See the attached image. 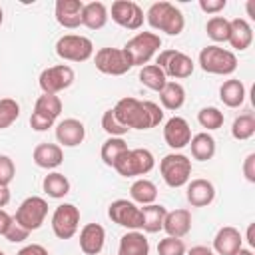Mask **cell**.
<instances>
[{"label":"cell","mask_w":255,"mask_h":255,"mask_svg":"<svg viewBox=\"0 0 255 255\" xmlns=\"http://www.w3.org/2000/svg\"><path fill=\"white\" fill-rule=\"evenodd\" d=\"M159 102H161V108H165L169 112L179 110L185 104V88L179 82L167 80V84L159 92Z\"/></svg>","instance_id":"27"},{"label":"cell","mask_w":255,"mask_h":255,"mask_svg":"<svg viewBox=\"0 0 255 255\" xmlns=\"http://www.w3.org/2000/svg\"><path fill=\"white\" fill-rule=\"evenodd\" d=\"M155 167V157L149 149L145 147H135V149H128L116 163L114 169L118 171V175L122 177H137V175H145Z\"/></svg>","instance_id":"4"},{"label":"cell","mask_w":255,"mask_h":255,"mask_svg":"<svg viewBox=\"0 0 255 255\" xmlns=\"http://www.w3.org/2000/svg\"><path fill=\"white\" fill-rule=\"evenodd\" d=\"M10 199H12L10 189H8V187H4V185H0V209H4V207L10 203Z\"/></svg>","instance_id":"49"},{"label":"cell","mask_w":255,"mask_h":255,"mask_svg":"<svg viewBox=\"0 0 255 255\" xmlns=\"http://www.w3.org/2000/svg\"><path fill=\"white\" fill-rule=\"evenodd\" d=\"M118 255H149V241L141 231H128L120 237Z\"/></svg>","instance_id":"24"},{"label":"cell","mask_w":255,"mask_h":255,"mask_svg":"<svg viewBox=\"0 0 255 255\" xmlns=\"http://www.w3.org/2000/svg\"><path fill=\"white\" fill-rule=\"evenodd\" d=\"M129 195H131V201L137 203V205L155 203V199H157V185H155L151 179L139 177V179H135V181L131 183Z\"/></svg>","instance_id":"30"},{"label":"cell","mask_w":255,"mask_h":255,"mask_svg":"<svg viewBox=\"0 0 255 255\" xmlns=\"http://www.w3.org/2000/svg\"><path fill=\"white\" fill-rule=\"evenodd\" d=\"M159 48H161V38L155 32H137L124 46L133 66H145L155 54H159Z\"/></svg>","instance_id":"5"},{"label":"cell","mask_w":255,"mask_h":255,"mask_svg":"<svg viewBox=\"0 0 255 255\" xmlns=\"http://www.w3.org/2000/svg\"><path fill=\"white\" fill-rule=\"evenodd\" d=\"M42 189H44V193H46L48 197H52V199H62V197H66V195L70 193V179H68L64 173H60V171H52V173H48V175L44 177Z\"/></svg>","instance_id":"31"},{"label":"cell","mask_w":255,"mask_h":255,"mask_svg":"<svg viewBox=\"0 0 255 255\" xmlns=\"http://www.w3.org/2000/svg\"><path fill=\"white\" fill-rule=\"evenodd\" d=\"M163 139L175 151L187 147L189 145V139H191V128H189L187 120L181 118V116L169 118L165 122V126H163Z\"/></svg>","instance_id":"15"},{"label":"cell","mask_w":255,"mask_h":255,"mask_svg":"<svg viewBox=\"0 0 255 255\" xmlns=\"http://www.w3.org/2000/svg\"><path fill=\"white\" fill-rule=\"evenodd\" d=\"M185 243L181 237H163L157 243V255H185Z\"/></svg>","instance_id":"40"},{"label":"cell","mask_w":255,"mask_h":255,"mask_svg":"<svg viewBox=\"0 0 255 255\" xmlns=\"http://www.w3.org/2000/svg\"><path fill=\"white\" fill-rule=\"evenodd\" d=\"M145 20L147 24L157 30V32H165L167 36H179L185 28V18L183 12L173 6L171 2H153L147 12H145Z\"/></svg>","instance_id":"2"},{"label":"cell","mask_w":255,"mask_h":255,"mask_svg":"<svg viewBox=\"0 0 255 255\" xmlns=\"http://www.w3.org/2000/svg\"><path fill=\"white\" fill-rule=\"evenodd\" d=\"M199 68L213 76H231L237 70V56L231 50L209 44L199 52Z\"/></svg>","instance_id":"3"},{"label":"cell","mask_w":255,"mask_h":255,"mask_svg":"<svg viewBox=\"0 0 255 255\" xmlns=\"http://www.w3.org/2000/svg\"><path fill=\"white\" fill-rule=\"evenodd\" d=\"M253 229H255V223H249V227H247V243H249V247H255V235H253Z\"/></svg>","instance_id":"50"},{"label":"cell","mask_w":255,"mask_h":255,"mask_svg":"<svg viewBox=\"0 0 255 255\" xmlns=\"http://www.w3.org/2000/svg\"><path fill=\"white\" fill-rule=\"evenodd\" d=\"M185 197L191 203V207H207L215 199V187L209 179H203V177L189 179Z\"/></svg>","instance_id":"19"},{"label":"cell","mask_w":255,"mask_h":255,"mask_svg":"<svg viewBox=\"0 0 255 255\" xmlns=\"http://www.w3.org/2000/svg\"><path fill=\"white\" fill-rule=\"evenodd\" d=\"M205 32L215 42V46L221 42H227L229 40V20L223 16H211L205 24Z\"/></svg>","instance_id":"36"},{"label":"cell","mask_w":255,"mask_h":255,"mask_svg":"<svg viewBox=\"0 0 255 255\" xmlns=\"http://www.w3.org/2000/svg\"><path fill=\"white\" fill-rule=\"evenodd\" d=\"M159 173L169 187H183L191 179V159L183 153H167L159 161Z\"/></svg>","instance_id":"6"},{"label":"cell","mask_w":255,"mask_h":255,"mask_svg":"<svg viewBox=\"0 0 255 255\" xmlns=\"http://www.w3.org/2000/svg\"><path fill=\"white\" fill-rule=\"evenodd\" d=\"M86 137V128L80 120L76 118H66L62 122H58L56 126V139L60 143V147H76L84 141Z\"/></svg>","instance_id":"17"},{"label":"cell","mask_w":255,"mask_h":255,"mask_svg":"<svg viewBox=\"0 0 255 255\" xmlns=\"http://www.w3.org/2000/svg\"><path fill=\"white\" fill-rule=\"evenodd\" d=\"M116 118L128 129H151L163 122V108L151 100H137L131 96L120 98L112 108Z\"/></svg>","instance_id":"1"},{"label":"cell","mask_w":255,"mask_h":255,"mask_svg":"<svg viewBox=\"0 0 255 255\" xmlns=\"http://www.w3.org/2000/svg\"><path fill=\"white\" fill-rule=\"evenodd\" d=\"M155 66H159L165 74V78H173L175 80H183V78H189L193 74V60L183 54L181 50H159L157 58H155Z\"/></svg>","instance_id":"8"},{"label":"cell","mask_w":255,"mask_h":255,"mask_svg":"<svg viewBox=\"0 0 255 255\" xmlns=\"http://www.w3.org/2000/svg\"><path fill=\"white\" fill-rule=\"evenodd\" d=\"M139 82H141L145 88L153 90V92H161V88L167 84V78H165V74H163V70H161L159 66H155V64H145V66H141V70H139Z\"/></svg>","instance_id":"33"},{"label":"cell","mask_w":255,"mask_h":255,"mask_svg":"<svg viewBox=\"0 0 255 255\" xmlns=\"http://www.w3.org/2000/svg\"><path fill=\"white\" fill-rule=\"evenodd\" d=\"M12 223H14V217H12L6 209H0V235H4V233L10 229Z\"/></svg>","instance_id":"47"},{"label":"cell","mask_w":255,"mask_h":255,"mask_svg":"<svg viewBox=\"0 0 255 255\" xmlns=\"http://www.w3.org/2000/svg\"><path fill=\"white\" fill-rule=\"evenodd\" d=\"M46 215H48V201L40 195H30L18 205L14 221L32 233L42 227V223L46 221Z\"/></svg>","instance_id":"9"},{"label":"cell","mask_w":255,"mask_h":255,"mask_svg":"<svg viewBox=\"0 0 255 255\" xmlns=\"http://www.w3.org/2000/svg\"><path fill=\"white\" fill-rule=\"evenodd\" d=\"M80 227V209L74 203H60L52 213V231L58 239H72Z\"/></svg>","instance_id":"11"},{"label":"cell","mask_w":255,"mask_h":255,"mask_svg":"<svg viewBox=\"0 0 255 255\" xmlns=\"http://www.w3.org/2000/svg\"><path fill=\"white\" fill-rule=\"evenodd\" d=\"M219 100L227 106V108H239L245 102V86L241 80H225L219 86Z\"/></svg>","instance_id":"28"},{"label":"cell","mask_w":255,"mask_h":255,"mask_svg":"<svg viewBox=\"0 0 255 255\" xmlns=\"http://www.w3.org/2000/svg\"><path fill=\"white\" fill-rule=\"evenodd\" d=\"M82 10H84L82 0H58L54 6V16L62 28L76 30L82 26Z\"/></svg>","instance_id":"16"},{"label":"cell","mask_w":255,"mask_h":255,"mask_svg":"<svg viewBox=\"0 0 255 255\" xmlns=\"http://www.w3.org/2000/svg\"><path fill=\"white\" fill-rule=\"evenodd\" d=\"M233 255H253V251H251V249H245V247H241V249H237Z\"/></svg>","instance_id":"51"},{"label":"cell","mask_w":255,"mask_h":255,"mask_svg":"<svg viewBox=\"0 0 255 255\" xmlns=\"http://www.w3.org/2000/svg\"><path fill=\"white\" fill-rule=\"evenodd\" d=\"M30 126H32L34 131H48V129L54 126V120H50V118H46V116H40V114L32 112V116H30Z\"/></svg>","instance_id":"43"},{"label":"cell","mask_w":255,"mask_h":255,"mask_svg":"<svg viewBox=\"0 0 255 255\" xmlns=\"http://www.w3.org/2000/svg\"><path fill=\"white\" fill-rule=\"evenodd\" d=\"M56 54L66 62H86L94 56V44L86 36L64 34L56 42Z\"/></svg>","instance_id":"10"},{"label":"cell","mask_w":255,"mask_h":255,"mask_svg":"<svg viewBox=\"0 0 255 255\" xmlns=\"http://www.w3.org/2000/svg\"><path fill=\"white\" fill-rule=\"evenodd\" d=\"M241 247H243V237H241L239 229H235L231 225L217 229V233L213 237V251L217 255H233Z\"/></svg>","instance_id":"20"},{"label":"cell","mask_w":255,"mask_h":255,"mask_svg":"<svg viewBox=\"0 0 255 255\" xmlns=\"http://www.w3.org/2000/svg\"><path fill=\"white\" fill-rule=\"evenodd\" d=\"M106 243V229L100 223H86L80 229V249L84 255H98Z\"/></svg>","instance_id":"18"},{"label":"cell","mask_w":255,"mask_h":255,"mask_svg":"<svg viewBox=\"0 0 255 255\" xmlns=\"http://www.w3.org/2000/svg\"><path fill=\"white\" fill-rule=\"evenodd\" d=\"M16 177V165L10 155H0V185L8 187Z\"/></svg>","instance_id":"41"},{"label":"cell","mask_w":255,"mask_h":255,"mask_svg":"<svg viewBox=\"0 0 255 255\" xmlns=\"http://www.w3.org/2000/svg\"><path fill=\"white\" fill-rule=\"evenodd\" d=\"M28 235H30V231L28 229H24L22 225H18L16 221L10 225V229L4 233V237L10 241V243H22V241H26L28 239Z\"/></svg>","instance_id":"42"},{"label":"cell","mask_w":255,"mask_h":255,"mask_svg":"<svg viewBox=\"0 0 255 255\" xmlns=\"http://www.w3.org/2000/svg\"><path fill=\"white\" fill-rule=\"evenodd\" d=\"M108 14H112V20L126 30H139L145 20L143 8L133 0H116Z\"/></svg>","instance_id":"14"},{"label":"cell","mask_w":255,"mask_h":255,"mask_svg":"<svg viewBox=\"0 0 255 255\" xmlns=\"http://www.w3.org/2000/svg\"><path fill=\"white\" fill-rule=\"evenodd\" d=\"M32 159L42 169H56L64 161V151L58 143H38L34 147Z\"/></svg>","instance_id":"22"},{"label":"cell","mask_w":255,"mask_h":255,"mask_svg":"<svg viewBox=\"0 0 255 255\" xmlns=\"http://www.w3.org/2000/svg\"><path fill=\"white\" fill-rule=\"evenodd\" d=\"M229 46L233 50H247L253 42V28L245 18H233L229 20Z\"/></svg>","instance_id":"23"},{"label":"cell","mask_w":255,"mask_h":255,"mask_svg":"<svg viewBox=\"0 0 255 255\" xmlns=\"http://www.w3.org/2000/svg\"><path fill=\"white\" fill-rule=\"evenodd\" d=\"M94 66L106 76H124L133 68L131 58L124 48H100L94 56Z\"/></svg>","instance_id":"7"},{"label":"cell","mask_w":255,"mask_h":255,"mask_svg":"<svg viewBox=\"0 0 255 255\" xmlns=\"http://www.w3.org/2000/svg\"><path fill=\"white\" fill-rule=\"evenodd\" d=\"M2 22H4V10H2V6H0V26H2Z\"/></svg>","instance_id":"52"},{"label":"cell","mask_w":255,"mask_h":255,"mask_svg":"<svg viewBox=\"0 0 255 255\" xmlns=\"http://www.w3.org/2000/svg\"><path fill=\"white\" fill-rule=\"evenodd\" d=\"M16 255H50V253H48V249H46L44 245H40V243H30V245L22 247Z\"/></svg>","instance_id":"46"},{"label":"cell","mask_w":255,"mask_h":255,"mask_svg":"<svg viewBox=\"0 0 255 255\" xmlns=\"http://www.w3.org/2000/svg\"><path fill=\"white\" fill-rule=\"evenodd\" d=\"M197 122L201 128H205L207 131H213V129H219L225 122V116L219 108L215 106H207V108H201L197 112Z\"/></svg>","instance_id":"37"},{"label":"cell","mask_w":255,"mask_h":255,"mask_svg":"<svg viewBox=\"0 0 255 255\" xmlns=\"http://www.w3.org/2000/svg\"><path fill=\"white\" fill-rule=\"evenodd\" d=\"M74 70L68 64H58V66H50L46 70H42L38 84L42 88V94H60L62 90H68L74 84Z\"/></svg>","instance_id":"12"},{"label":"cell","mask_w":255,"mask_h":255,"mask_svg":"<svg viewBox=\"0 0 255 255\" xmlns=\"http://www.w3.org/2000/svg\"><path fill=\"white\" fill-rule=\"evenodd\" d=\"M108 217L129 231L141 229V207L131 199H114L108 205Z\"/></svg>","instance_id":"13"},{"label":"cell","mask_w":255,"mask_h":255,"mask_svg":"<svg viewBox=\"0 0 255 255\" xmlns=\"http://www.w3.org/2000/svg\"><path fill=\"white\" fill-rule=\"evenodd\" d=\"M20 118V104L14 98H0V129L10 128Z\"/></svg>","instance_id":"38"},{"label":"cell","mask_w":255,"mask_h":255,"mask_svg":"<svg viewBox=\"0 0 255 255\" xmlns=\"http://www.w3.org/2000/svg\"><path fill=\"white\" fill-rule=\"evenodd\" d=\"M34 112L56 122V118L62 114V100H60V96H56V94H42V96H38V100L34 104Z\"/></svg>","instance_id":"34"},{"label":"cell","mask_w":255,"mask_h":255,"mask_svg":"<svg viewBox=\"0 0 255 255\" xmlns=\"http://www.w3.org/2000/svg\"><path fill=\"white\" fill-rule=\"evenodd\" d=\"M102 129H104L110 137H122V135H126V133L129 131V129L116 118V114H114L112 108L102 114Z\"/></svg>","instance_id":"39"},{"label":"cell","mask_w":255,"mask_h":255,"mask_svg":"<svg viewBox=\"0 0 255 255\" xmlns=\"http://www.w3.org/2000/svg\"><path fill=\"white\" fill-rule=\"evenodd\" d=\"M108 8L104 2H88L82 10V26L88 30H102L108 24Z\"/></svg>","instance_id":"25"},{"label":"cell","mask_w":255,"mask_h":255,"mask_svg":"<svg viewBox=\"0 0 255 255\" xmlns=\"http://www.w3.org/2000/svg\"><path fill=\"white\" fill-rule=\"evenodd\" d=\"M163 231L171 237H185L191 231V211L185 207L167 211L163 219Z\"/></svg>","instance_id":"21"},{"label":"cell","mask_w":255,"mask_h":255,"mask_svg":"<svg viewBox=\"0 0 255 255\" xmlns=\"http://www.w3.org/2000/svg\"><path fill=\"white\" fill-rule=\"evenodd\" d=\"M185 255H217V253L207 245H195L189 251H185Z\"/></svg>","instance_id":"48"},{"label":"cell","mask_w":255,"mask_h":255,"mask_svg":"<svg viewBox=\"0 0 255 255\" xmlns=\"http://www.w3.org/2000/svg\"><path fill=\"white\" fill-rule=\"evenodd\" d=\"M243 175L249 183H255V153H247V157L243 159Z\"/></svg>","instance_id":"45"},{"label":"cell","mask_w":255,"mask_h":255,"mask_svg":"<svg viewBox=\"0 0 255 255\" xmlns=\"http://www.w3.org/2000/svg\"><path fill=\"white\" fill-rule=\"evenodd\" d=\"M231 135L233 139L237 141H245V139H251L255 135V116L251 112L247 114H241L233 120L231 124Z\"/></svg>","instance_id":"35"},{"label":"cell","mask_w":255,"mask_h":255,"mask_svg":"<svg viewBox=\"0 0 255 255\" xmlns=\"http://www.w3.org/2000/svg\"><path fill=\"white\" fill-rule=\"evenodd\" d=\"M189 147H191L193 159H197V161H209L215 155V139L207 131H201V133L191 135Z\"/></svg>","instance_id":"29"},{"label":"cell","mask_w":255,"mask_h":255,"mask_svg":"<svg viewBox=\"0 0 255 255\" xmlns=\"http://www.w3.org/2000/svg\"><path fill=\"white\" fill-rule=\"evenodd\" d=\"M227 0H199V10L205 14H219L225 10Z\"/></svg>","instance_id":"44"},{"label":"cell","mask_w":255,"mask_h":255,"mask_svg":"<svg viewBox=\"0 0 255 255\" xmlns=\"http://www.w3.org/2000/svg\"><path fill=\"white\" fill-rule=\"evenodd\" d=\"M167 209L159 203H149L141 205V229L145 233H157L163 229V219H165Z\"/></svg>","instance_id":"26"},{"label":"cell","mask_w":255,"mask_h":255,"mask_svg":"<svg viewBox=\"0 0 255 255\" xmlns=\"http://www.w3.org/2000/svg\"><path fill=\"white\" fill-rule=\"evenodd\" d=\"M0 255H6V253H4V251H2V249H0Z\"/></svg>","instance_id":"53"},{"label":"cell","mask_w":255,"mask_h":255,"mask_svg":"<svg viewBox=\"0 0 255 255\" xmlns=\"http://www.w3.org/2000/svg\"><path fill=\"white\" fill-rule=\"evenodd\" d=\"M128 143L124 141V137H108L104 143H102V149H100V157L102 161L108 165V167H114V163L128 151Z\"/></svg>","instance_id":"32"}]
</instances>
